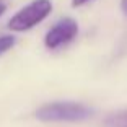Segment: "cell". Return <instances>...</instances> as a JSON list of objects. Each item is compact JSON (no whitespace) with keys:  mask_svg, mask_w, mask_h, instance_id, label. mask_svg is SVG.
Returning a JSON list of instances; mask_svg holds the SVG:
<instances>
[{"mask_svg":"<svg viewBox=\"0 0 127 127\" xmlns=\"http://www.w3.org/2000/svg\"><path fill=\"white\" fill-rule=\"evenodd\" d=\"M106 127H127V109L112 112L104 121Z\"/></svg>","mask_w":127,"mask_h":127,"instance_id":"obj_4","label":"cell"},{"mask_svg":"<svg viewBox=\"0 0 127 127\" xmlns=\"http://www.w3.org/2000/svg\"><path fill=\"white\" fill-rule=\"evenodd\" d=\"M34 116L42 122H80L93 116V109L75 101H54L37 108Z\"/></svg>","mask_w":127,"mask_h":127,"instance_id":"obj_1","label":"cell"},{"mask_svg":"<svg viewBox=\"0 0 127 127\" xmlns=\"http://www.w3.org/2000/svg\"><path fill=\"white\" fill-rule=\"evenodd\" d=\"M78 34V23L70 16H64L54 25L44 36V46L51 51L67 46Z\"/></svg>","mask_w":127,"mask_h":127,"instance_id":"obj_3","label":"cell"},{"mask_svg":"<svg viewBox=\"0 0 127 127\" xmlns=\"http://www.w3.org/2000/svg\"><path fill=\"white\" fill-rule=\"evenodd\" d=\"M121 10H122V13L127 16V0H121Z\"/></svg>","mask_w":127,"mask_h":127,"instance_id":"obj_7","label":"cell"},{"mask_svg":"<svg viewBox=\"0 0 127 127\" xmlns=\"http://www.w3.org/2000/svg\"><path fill=\"white\" fill-rule=\"evenodd\" d=\"M52 11V2L51 0H33L30 5L23 7L20 11L8 20V30L15 33H23L46 20L49 13Z\"/></svg>","mask_w":127,"mask_h":127,"instance_id":"obj_2","label":"cell"},{"mask_svg":"<svg viewBox=\"0 0 127 127\" xmlns=\"http://www.w3.org/2000/svg\"><path fill=\"white\" fill-rule=\"evenodd\" d=\"M86 2H90V0H72V7H82Z\"/></svg>","mask_w":127,"mask_h":127,"instance_id":"obj_6","label":"cell"},{"mask_svg":"<svg viewBox=\"0 0 127 127\" xmlns=\"http://www.w3.org/2000/svg\"><path fill=\"white\" fill-rule=\"evenodd\" d=\"M13 46H15V36H10V34L0 36V56L5 54L7 51H10Z\"/></svg>","mask_w":127,"mask_h":127,"instance_id":"obj_5","label":"cell"},{"mask_svg":"<svg viewBox=\"0 0 127 127\" xmlns=\"http://www.w3.org/2000/svg\"><path fill=\"white\" fill-rule=\"evenodd\" d=\"M5 10H7V7H5V3H0V16L5 13Z\"/></svg>","mask_w":127,"mask_h":127,"instance_id":"obj_8","label":"cell"}]
</instances>
